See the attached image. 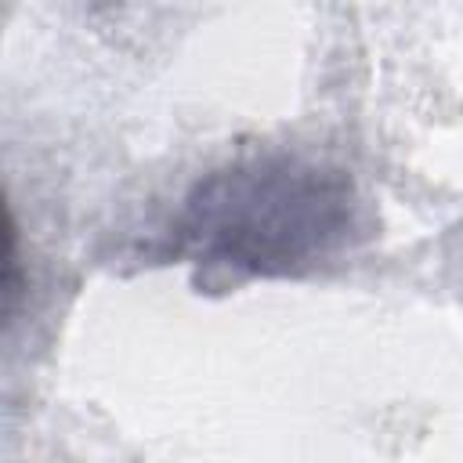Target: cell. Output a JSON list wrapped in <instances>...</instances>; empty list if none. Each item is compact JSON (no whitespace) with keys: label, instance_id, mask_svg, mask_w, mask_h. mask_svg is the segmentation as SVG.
<instances>
[{"label":"cell","instance_id":"1","mask_svg":"<svg viewBox=\"0 0 463 463\" xmlns=\"http://www.w3.org/2000/svg\"><path fill=\"white\" fill-rule=\"evenodd\" d=\"M351 177L304 156H253L206 174L174 221V253L210 279H282L333 257L354 232Z\"/></svg>","mask_w":463,"mask_h":463}]
</instances>
